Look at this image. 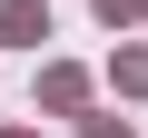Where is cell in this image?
<instances>
[{
    "mask_svg": "<svg viewBox=\"0 0 148 138\" xmlns=\"http://www.w3.org/2000/svg\"><path fill=\"white\" fill-rule=\"evenodd\" d=\"M89 138H128V128H109V118H99V128H89Z\"/></svg>",
    "mask_w": 148,
    "mask_h": 138,
    "instance_id": "7a4b0ae2",
    "label": "cell"
},
{
    "mask_svg": "<svg viewBox=\"0 0 148 138\" xmlns=\"http://www.w3.org/2000/svg\"><path fill=\"white\" fill-rule=\"evenodd\" d=\"M0 40H10V49L49 40V10H40V0H0Z\"/></svg>",
    "mask_w": 148,
    "mask_h": 138,
    "instance_id": "6da1fadb",
    "label": "cell"
}]
</instances>
